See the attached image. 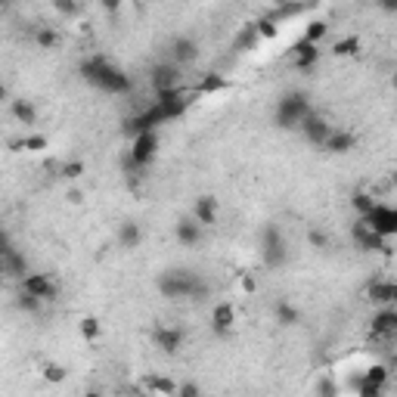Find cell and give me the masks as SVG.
Wrapping results in <instances>:
<instances>
[{
    "label": "cell",
    "mask_w": 397,
    "mask_h": 397,
    "mask_svg": "<svg viewBox=\"0 0 397 397\" xmlns=\"http://www.w3.org/2000/svg\"><path fill=\"white\" fill-rule=\"evenodd\" d=\"M41 378L50 385H62L69 378V369L62 363H56V360H47V363H41Z\"/></svg>",
    "instance_id": "cell-31"
},
{
    "label": "cell",
    "mask_w": 397,
    "mask_h": 397,
    "mask_svg": "<svg viewBox=\"0 0 397 397\" xmlns=\"http://www.w3.org/2000/svg\"><path fill=\"white\" fill-rule=\"evenodd\" d=\"M369 332L373 338H385V336H394L397 332V323H394V308H378L369 320Z\"/></svg>",
    "instance_id": "cell-21"
},
{
    "label": "cell",
    "mask_w": 397,
    "mask_h": 397,
    "mask_svg": "<svg viewBox=\"0 0 397 397\" xmlns=\"http://www.w3.org/2000/svg\"><path fill=\"white\" fill-rule=\"evenodd\" d=\"M329 53L336 59H354V56H360V53H363V41H360L357 34H345V38H338L336 44H332Z\"/></svg>",
    "instance_id": "cell-24"
},
{
    "label": "cell",
    "mask_w": 397,
    "mask_h": 397,
    "mask_svg": "<svg viewBox=\"0 0 397 397\" xmlns=\"http://www.w3.org/2000/svg\"><path fill=\"white\" fill-rule=\"evenodd\" d=\"M196 59H198V41L193 38V34H177V38L171 41V62L184 69Z\"/></svg>",
    "instance_id": "cell-13"
},
{
    "label": "cell",
    "mask_w": 397,
    "mask_h": 397,
    "mask_svg": "<svg viewBox=\"0 0 397 397\" xmlns=\"http://www.w3.org/2000/svg\"><path fill=\"white\" fill-rule=\"evenodd\" d=\"M239 288H242L246 295H255V292H258V279L251 276V273H239Z\"/></svg>",
    "instance_id": "cell-40"
},
{
    "label": "cell",
    "mask_w": 397,
    "mask_h": 397,
    "mask_svg": "<svg viewBox=\"0 0 397 397\" xmlns=\"http://www.w3.org/2000/svg\"><path fill=\"white\" fill-rule=\"evenodd\" d=\"M10 115L19 124H25V128H34V124H38V106H34L31 99H25V96L10 99Z\"/></svg>",
    "instance_id": "cell-22"
},
{
    "label": "cell",
    "mask_w": 397,
    "mask_h": 397,
    "mask_svg": "<svg viewBox=\"0 0 397 397\" xmlns=\"http://www.w3.org/2000/svg\"><path fill=\"white\" fill-rule=\"evenodd\" d=\"M19 286H22V292L41 298V301H56V298H59V288L50 279V273H34V270H31V273L25 276Z\"/></svg>",
    "instance_id": "cell-11"
},
{
    "label": "cell",
    "mask_w": 397,
    "mask_h": 397,
    "mask_svg": "<svg viewBox=\"0 0 397 397\" xmlns=\"http://www.w3.org/2000/svg\"><path fill=\"white\" fill-rule=\"evenodd\" d=\"M363 221L369 230L378 233L382 239H391L397 236V205H385V202H376V208L366 214V218H357Z\"/></svg>",
    "instance_id": "cell-6"
},
{
    "label": "cell",
    "mask_w": 397,
    "mask_h": 397,
    "mask_svg": "<svg viewBox=\"0 0 397 397\" xmlns=\"http://www.w3.org/2000/svg\"><path fill=\"white\" fill-rule=\"evenodd\" d=\"M53 10H56L59 16H81V4H66V0H53Z\"/></svg>",
    "instance_id": "cell-39"
},
{
    "label": "cell",
    "mask_w": 397,
    "mask_h": 397,
    "mask_svg": "<svg viewBox=\"0 0 397 397\" xmlns=\"http://www.w3.org/2000/svg\"><path fill=\"white\" fill-rule=\"evenodd\" d=\"M13 149H19V152H31V156H38V152H44V149H50V140L44 137V134H25L22 140H13L10 143Z\"/></svg>",
    "instance_id": "cell-28"
},
{
    "label": "cell",
    "mask_w": 397,
    "mask_h": 397,
    "mask_svg": "<svg viewBox=\"0 0 397 397\" xmlns=\"http://www.w3.org/2000/svg\"><path fill=\"white\" fill-rule=\"evenodd\" d=\"M223 90H230V81L221 71H205L196 84V96H214V94H223Z\"/></svg>",
    "instance_id": "cell-23"
},
{
    "label": "cell",
    "mask_w": 397,
    "mask_h": 397,
    "mask_svg": "<svg viewBox=\"0 0 397 397\" xmlns=\"http://www.w3.org/2000/svg\"><path fill=\"white\" fill-rule=\"evenodd\" d=\"M394 323H397V308H394Z\"/></svg>",
    "instance_id": "cell-50"
},
{
    "label": "cell",
    "mask_w": 397,
    "mask_h": 397,
    "mask_svg": "<svg viewBox=\"0 0 397 397\" xmlns=\"http://www.w3.org/2000/svg\"><path fill=\"white\" fill-rule=\"evenodd\" d=\"M378 10H382V13H391V16H397V0H378Z\"/></svg>",
    "instance_id": "cell-44"
},
{
    "label": "cell",
    "mask_w": 397,
    "mask_h": 397,
    "mask_svg": "<svg viewBox=\"0 0 397 397\" xmlns=\"http://www.w3.org/2000/svg\"><path fill=\"white\" fill-rule=\"evenodd\" d=\"M273 320H276V326H283V329L298 326V323H301V311L288 301H276L273 304Z\"/></svg>",
    "instance_id": "cell-26"
},
{
    "label": "cell",
    "mask_w": 397,
    "mask_h": 397,
    "mask_svg": "<svg viewBox=\"0 0 397 397\" xmlns=\"http://www.w3.org/2000/svg\"><path fill=\"white\" fill-rule=\"evenodd\" d=\"M156 288L161 298H171V301H205V298H211L208 279L193 273V270H186V267H174V270L159 273Z\"/></svg>",
    "instance_id": "cell-1"
},
{
    "label": "cell",
    "mask_w": 397,
    "mask_h": 397,
    "mask_svg": "<svg viewBox=\"0 0 397 397\" xmlns=\"http://www.w3.org/2000/svg\"><path fill=\"white\" fill-rule=\"evenodd\" d=\"M391 87L397 90V71H394V75H391Z\"/></svg>",
    "instance_id": "cell-49"
},
{
    "label": "cell",
    "mask_w": 397,
    "mask_h": 397,
    "mask_svg": "<svg viewBox=\"0 0 397 397\" xmlns=\"http://www.w3.org/2000/svg\"><path fill=\"white\" fill-rule=\"evenodd\" d=\"M385 394V388H378V385H369L366 378H363V385L357 388V397H382Z\"/></svg>",
    "instance_id": "cell-41"
},
{
    "label": "cell",
    "mask_w": 397,
    "mask_h": 397,
    "mask_svg": "<svg viewBox=\"0 0 397 397\" xmlns=\"http://www.w3.org/2000/svg\"><path fill=\"white\" fill-rule=\"evenodd\" d=\"M140 242H143L140 223L137 221H121L119 223V246L124 251H134V248H140Z\"/></svg>",
    "instance_id": "cell-25"
},
{
    "label": "cell",
    "mask_w": 397,
    "mask_h": 397,
    "mask_svg": "<svg viewBox=\"0 0 397 397\" xmlns=\"http://www.w3.org/2000/svg\"><path fill=\"white\" fill-rule=\"evenodd\" d=\"M193 218L202 223V227H214V223H218V198H214V196H198L193 202Z\"/></svg>",
    "instance_id": "cell-20"
},
{
    "label": "cell",
    "mask_w": 397,
    "mask_h": 397,
    "mask_svg": "<svg viewBox=\"0 0 397 397\" xmlns=\"http://www.w3.org/2000/svg\"><path fill=\"white\" fill-rule=\"evenodd\" d=\"M156 156H159V131L140 134V137H134V140H131V149H128V168H134V171L149 168Z\"/></svg>",
    "instance_id": "cell-5"
},
{
    "label": "cell",
    "mask_w": 397,
    "mask_h": 397,
    "mask_svg": "<svg viewBox=\"0 0 397 397\" xmlns=\"http://www.w3.org/2000/svg\"><path fill=\"white\" fill-rule=\"evenodd\" d=\"M311 109V96L304 90H288L276 99V109H273V124L279 131H298L301 121L308 119Z\"/></svg>",
    "instance_id": "cell-3"
},
{
    "label": "cell",
    "mask_w": 397,
    "mask_h": 397,
    "mask_svg": "<svg viewBox=\"0 0 397 397\" xmlns=\"http://www.w3.org/2000/svg\"><path fill=\"white\" fill-rule=\"evenodd\" d=\"M363 378L369 385H378V388H388V378H391V369H388L385 363H373L363 373Z\"/></svg>",
    "instance_id": "cell-35"
},
{
    "label": "cell",
    "mask_w": 397,
    "mask_h": 397,
    "mask_svg": "<svg viewBox=\"0 0 397 397\" xmlns=\"http://www.w3.org/2000/svg\"><path fill=\"white\" fill-rule=\"evenodd\" d=\"M44 304H47V301H41V298H34V295H29V292H22V288H19V295H16V308H19L22 313H41V311H44Z\"/></svg>",
    "instance_id": "cell-37"
},
{
    "label": "cell",
    "mask_w": 397,
    "mask_h": 397,
    "mask_svg": "<svg viewBox=\"0 0 397 397\" xmlns=\"http://www.w3.org/2000/svg\"><path fill=\"white\" fill-rule=\"evenodd\" d=\"M261 258H264L267 267H286L288 261V248H286V239H283V230L276 223H267L264 233H261Z\"/></svg>",
    "instance_id": "cell-4"
},
{
    "label": "cell",
    "mask_w": 397,
    "mask_h": 397,
    "mask_svg": "<svg viewBox=\"0 0 397 397\" xmlns=\"http://www.w3.org/2000/svg\"><path fill=\"white\" fill-rule=\"evenodd\" d=\"M351 208H354L357 218H366V214L376 208L373 193H366V189H357V193H351Z\"/></svg>",
    "instance_id": "cell-30"
},
{
    "label": "cell",
    "mask_w": 397,
    "mask_h": 397,
    "mask_svg": "<svg viewBox=\"0 0 397 397\" xmlns=\"http://www.w3.org/2000/svg\"><path fill=\"white\" fill-rule=\"evenodd\" d=\"M255 41H258V29H255V22H248L246 29L239 31V38L233 41V50L246 53V50H251V47H255Z\"/></svg>",
    "instance_id": "cell-36"
},
{
    "label": "cell",
    "mask_w": 397,
    "mask_h": 397,
    "mask_svg": "<svg viewBox=\"0 0 397 397\" xmlns=\"http://www.w3.org/2000/svg\"><path fill=\"white\" fill-rule=\"evenodd\" d=\"M78 332L87 345H96V341L103 338V323H99V317H94V313H87V317H81Z\"/></svg>",
    "instance_id": "cell-29"
},
{
    "label": "cell",
    "mask_w": 397,
    "mask_h": 397,
    "mask_svg": "<svg viewBox=\"0 0 397 397\" xmlns=\"http://www.w3.org/2000/svg\"><path fill=\"white\" fill-rule=\"evenodd\" d=\"M143 388L149 391V397H177L180 382H174V378H168V376L152 373V376H143Z\"/></svg>",
    "instance_id": "cell-19"
},
{
    "label": "cell",
    "mask_w": 397,
    "mask_h": 397,
    "mask_svg": "<svg viewBox=\"0 0 397 397\" xmlns=\"http://www.w3.org/2000/svg\"><path fill=\"white\" fill-rule=\"evenodd\" d=\"M354 149H357V134L351 131H332V137L323 143V152H329V156H348Z\"/></svg>",
    "instance_id": "cell-18"
},
{
    "label": "cell",
    "mask_w": 397,
    "mask_h": 397,
    "mask_svg": "<svg viewBox=\"0 0 397 397\" xmlns=\"http://www.w3.org/2000/svg\"><path fill=\"white\" fill-rule=\"evenodd\" d=\"M103 10H106V13H119V10H121V4H115V0H106Z\"/></svg>",
    "instance_id": "cell-46"
},
{
    "label": "cell",
    "mask_w": 397,
    "mask_h": 397,
    "mask_svg": "<svg viewBox=\"0 0 397 397\" xmlns=\"http://www.w3.org/2000/svg\"><path fill=\"white\" fill-rule=\"evenodd\" d=\"M78 75L87 81L90 87L103 90V94H131V78L124 75V71L115 66L109 56H103V53H96V56H87L84 62L78 66Z\"/></svg>",
    "instance_id": "cell-2"
},
{
    "label": "cell",
    "mask_w": 397,
    "mask_h": 397,
    "mask_svg": "<svg viewBox=\"0 0 397 397\" xmlns=\"http://www.w3.org/2000/svg\"><path fill=\"white\" fill-rule=\"evenodd\" d=\"M152 341H156V348L161 351V354L177 357L186 345V332L180 326H161L159 323V326H152Z\"/></svg>",
    "instance_id": "cell-8"
},
{
    "label": "cell",
    "mask_w": 397,
    "mask_h": 397,
    "mask_svg": "<svg viewBox=\"0 0 397 397\" xmlns=\"http://www.w3.org/2000/svg\"><path fill=\"white\" fill-rule=\"evenodd\" d=\"M84 171H87V165H84L81 159H69V161H62V165H59V177L71 184V180H81V177H84Z\"/></svg>",
    "instance_id": "cell-34"
},
{
    "label": "cell",
    "mask_w": 397,
    "mask_h": 397,
    "mask_svg": "<svg viewBox=\"0 0 397 397\" xmlns=\"http://www.w3.org/2000/svg\"><path fill=\"white\" fill-rule=\"evenodd\" d=\"M211 332H214V336H227V332L233 329V326H236V308H233V304L230 301H218V304H214V308H211Z\"/></svg>",
    "instance_id": "cell-17"
},
{
    "label": "cell",
    "mask_w": 397,
    "mask_h": 397,
    "mask_svg": "<svg viewBox=\"0 0 397 397\" xmlns=\"http://www.w3.org/2000/svg\"><path fill=\"white\" fill-rule=\"evenodd\" d=\"M69 202L81 205V202H84V193H81V189H71V193H69Z\"/></svg>",
    "instance_id": "cell-45"
},
{
    "label": "cell",
    "mask_w": 397,
    "mask_h": 397,
    "mask_svg": "<svg viewBox=\"0 0 397 397\" xmlns=\"http://www.w3.org/2000/svg\"><path fill=\"white\" fill-rule=\"evenodd\" d=\"M351 239H354V246L360 251H366V255H385V251H388V239H382L378 233H373L363 221L351 223Z\"/></svg>",
    "instance_id": "cell-9"
},
{
    "label": "cell",
    "mask_w": 397,
    "mask_h": 397,
    "mask_svg": "<svg viewBox=\"0 0 397 397\" xmlns=\"http://www.w3.org/2000/svg\"><path fill=\"white\" fill-rule=\"evenodd\" d=\"M149 84L156 94H168V90H177L180 87V66L174 62H159V66H152L149 71Z\"/></svg>",
    "instance_id": "cell-10"
},
{
    "label": "cell",
    "mask_w": 397,
    "mask_h": 397,
    "mask_svg": "<svg viewBox=\"0 0 397 397\" xmlns=\"http://www.w3.org/2000/svg\"><path fill=\"white\" fill-rule=\"evenodd\" d=\"M298 131L304 134V140H308L311 146H320V149H323V143H326V140L332 137V131H336V128H332V124H329L326 119H323V115L311 112L308 119L301 121V128H298Z\"/></svg>",
    "instance_id": "cell-12"
},
{
    "label": "cell",
    "mask_w": 397,
    "mask_h": 397,
    "mask_svg": "<svg viewBox=\"0 0 397 397\" xmlns=\"http://www.w3.org/2000/svg\"><path fill=\"white\" fill-rule=\"evenodd\" d=\"M202 236H205V227L193 218V214H184V218H177V223H174V239L180 242V246L193 248V246H198V242H202Z\"/></svg>",
    "instance_id": "cell-14"
},
{
    "label": "cell",
    "mask_w": 397,
    "mask_h": 397,
    "mask_svg": "<svg viewBox=\"0 0 397 397\" xmlns=\"http://www.w3.org/2000/svg\"><path fill=\"white\" fill-rule=\"evenodd\" d=\"M320 56H323V50L317 47V44H311V41H304V38L292 44V66L298 71H311L320 62Z\"/></svg>",
    "instance_id": "cell-16"
},
{
    "label": "cell",
    "mask_w": 397,
    "mask_h": 397,
    "mask_svg": "<svg viewBox=\"0 0 397 397\" xmlns=\"http://www.w3.org/2000/svg\"><path fill=\"white\" fill-rule=\"evenodd\" d=\"M336 385H332V378H323L320 382V397H336Z\"/></svg>",
    "instance_id": "cell-43"
},
{
    "label": "cell",
    "mask_w": 397,
    "mask_h": 397,
    "mask_svg": "<svg viewBox=\"0 0 397 397\" xmlns=\"http://www.w3.org/2000/svg\"><path fill=\"white\" fill-rule=\"evenodd\" d=\"M177 397H202V388H198L196 382H180Z\"/></svg>",
    "instance_id": "cell-42"
},
{
    "label": "cell",
    "mask_w": 397,
    "mask_h": 397,
    "mask_svg": "<svg viewBox=\"0 0 397 397\" xmlns=\"http://www.w3.org/2000/svg\"><path fill=\"white\" fill-rule=\"evenodd\" d=\"M0 270H4L6 279H19V283L31 273V270H29V258H25L10 239H6L4 248H0Z\"/></svg>",
    "instance_id": "cell-7"
},
{
    "label": "cell",
    "mask_w": 397,
    "mask_h": 397,
    "mask_svg": "<svg viewBox=\"0 0 397 397\" xmlns=\"http://www.w3.org/2000/svg\"><path fill=\"white\" fill-rule=\"evenodd\" d=\"M366 298L378 308H397V283L394 279H373L366 286Z\"/></svg>",
    "instance_id": "cell-15"
},
{
    "label": "cell",
    "mask_w": 397,
    "mask_h": 397,
    "mask_svg": "<svg viewBox=\"0 0 397 397\" xmlns=\"http://www.w3.org/2000/svg\"><path fill=\"white\" fill-rule=\"evenodd\" d=\"M308 242H311V248H317V251H326V248L332 246V239H329L323 230H311V233H308Z\"/></svg>",
    "instance_id": "cell-38"
},
{
    "label": "cell",
    "mask_w": 397,
    "mask_h": 397,
    "mask_svg": "<svg viewBox=\"0 0 397 397\" xmlns=\"http://www.w3.org/2000/svg\"><path fill=\"white\" fill-rule=\"evenodd\" d=\"M391 186L397 189V171H394V174H391Z\"/></svg>",
    "instance_id": "cell-48"
},
{
    "label": "cell",
    "mask_w": 397,
    "mask_h": 397,
    "mask_svg": "<svg viewBox=\"0 0 397 397\" xmlns=\"http://www.w3.org/2000/svg\"><path fill=\"white\" fill-rule=\"evenodd\" d=\"M34 44H38L41 50H59L62 34L56 25H38V29H34Z\"/></svg>",
    "instance_id": "cell-27"
},
{
    "label": "cell",
    "mask_w": 397,
    "mask_h": 397,
    "mask_svg": "<svg viewBox=\"0 0 397 397\" xmlns=\"http://www.w3.org/2000/svg\"><path fill=\"white\" fill-rule=\"evenodd\" d=\"M255 29H258L261 41H276L279 38V22L273 19V16H261V19L255 22Z\"/></svg>",
    "instance_id": "cell-33"
},
{
    "label": "cell",
    "mask_w": 397,
    "mask_h": 397,
    "mask_svg": "<svg viewBox=\"0 0 397 397\" xmlns=\"http://www.w3.org/2000/svg\"><path fill=\"white\" fill-rule=\"evenodd\" d=\"M329 34V22L326 19H311L308 22V29H304V41H311V44H323V38Z\"/></svg>",
    "instance_id": "cell-32"
},
{
    "label": "cell",
    "mask_w": 397,
    "mask_h": 397,
    "mask_svg": "<svg viewBox=\"0 0 397 397\" xmlns=\"http://www.w3.org/2000/svg\"><path fill=\"white\" fill-rule=\"evenodd\" d=\"M84 397H103V394H99L96 388H87V391H84Z\"/></svg>",
    "instance_id": "cell-47"
}]
</instances>
